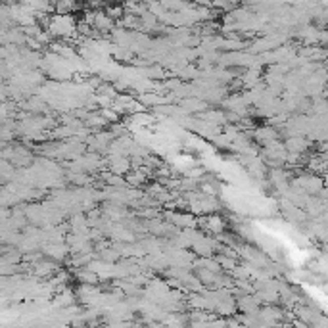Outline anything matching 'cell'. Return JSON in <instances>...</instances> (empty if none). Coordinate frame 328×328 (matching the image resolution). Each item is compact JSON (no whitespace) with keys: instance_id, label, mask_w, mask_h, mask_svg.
I'll return each instance as SVG.
<instances>
[{"instance_id":"1","label":"cell","mask_w":328,"mask_h":328,"mask_svg":"<svg viewBox=\"0 0 328 328\" xmlns=\"http://www.w3.org/2000/svg\"><path fill=\"white\" fill-rule=\"evenodd\" d=\"M46 27L52 33V37H58V39H68L69 35H73L77 31V25H75L71 14H56V16H52V18H48Z\"/></svg>"},{"instance_id":"2","label":"cell","mask_w":328,"mask_h":328,"mask_svg":"<svg viewBox=\"0 0 328 328\" xmlns=\"http://www.w3.org/2000/svg\"><path fill=\"white\" fill-rule=\"evenodd\" d=\"M21 4H25L29 10H33L39 16H44L46 12L56 10V6H52V0H21Z\"/></svg>"},{"instance_id":"3","label":"cell","mask_w":328,"mask_h":328,"mask_svg":"<svg viewBox=\"0 0 328 328\" xmlns=\"http://www.w3.org/2000/svg\"><path fill=\"white\" fill-rule=\"evenodd\" d=\"M114 18H110L106 12H96V18H94V27L100 33H106V31H114Z\"/></svg>"},{"instance_id":"4","label":"cell","mask_w":328,"mask_h":328,"mask_svg":"<svg viewBox=\"0 0 328 328\" xmlns=\"http://www.w3.org/2000/svg\"><path fill=\"white\" fill-rule=\"evenodd\" d=\"M307 146L309 144L303 140V138H298V136H296V138H292V140L288 142V150H292L294 154H301V152H303Z\"/></svg>"},{"instance_id":"5","label":"cell","mask_w":328,"mask_h":328,"mask_svg":"<svg viewBox=\"0 0 328 328\" xmlns=\"http://www.w3.org/2000/svg\"><path fill=\"white\" fill-rule=\"evenodd\" d=\"M207 221H209V223H207V227H209L211 231H217V232H219V231L223 229V221L219 219V217H209Z\"/></svg>"},{"instance_id":"6","label":"cell","mask_w":328,"mask_h":328,"mask_svg":"<svg viewBox=\"0 0 328 328\" xmlns=\"http://www.w3.org/2000/svg\"><path fill=\"white\" fill-rule=\"evenodd\" d=\"M104 2H117L119 4V2H125V0H104Z\"/></svg>"},{"instance_id":"7","label":"cell","mask_w":328,"mask_h":328,"mask_svg":"<svg viewBox=\"0 0 328 328\" xmlns=\"http://www.w3.org/2000/svg\"><path fill=\"white\" fill-rule=\"evenodd\" d=\"M4 2H16V0H4Z\"/></svg>"}]
</instances>
